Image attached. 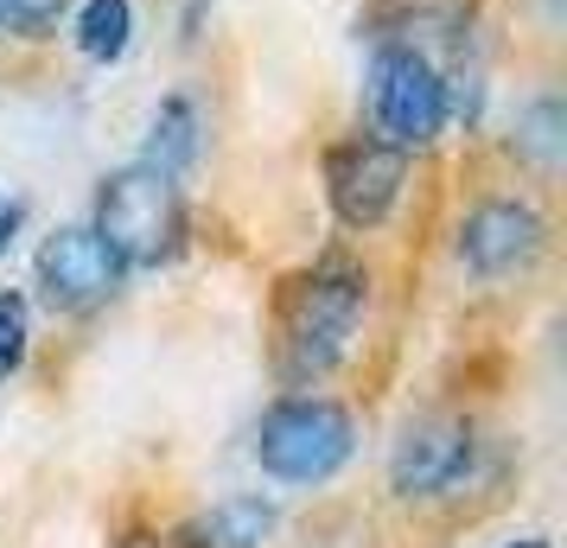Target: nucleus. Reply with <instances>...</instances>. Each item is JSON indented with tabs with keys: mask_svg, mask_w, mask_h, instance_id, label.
<instances>
[{
	"mask_svg": "<svg viewBox=\"0 0 567 548\" xmlns=\"http://www.w3.org/2000/svg\"><path fill=\"white\" fill-rule=\"evenodd\" d=\"M363 300H370V281H363L358 261L326 256L319 268H307L300 281L281 288V339H275V370L281 383L307 390L326 370L344 358V344L358 332Z\"/></svg>",
	"mask_w": 567,
	"mask_h": 548,
	"instance_id": "1",
	"label": "nucleus"
},
{
	"mask_svg": "<svg viewBox=\"0 0 567 548\" xmlns=\"http://www.w3.org/2000/svg\"><path fill=\"white\" fill-rule=\"evenodd\" d=\"M90 230L122 256V268H159V261H173L185 242L179 179H166V173L141 166V159L122 166V173H109L103 192H96V224Z\"/></svg>",
	"mask_w": 567,
	"mask_h": 548,
	"instance_id": "2",
	"label": "nucleus"
},
{
	"mask_svg": "<svg viewBox=\"0 0 567 548\" xmlns=\"http://www.w3.org/2000/svg\"><path fill=\"white\" fill-rule=\"evenodd\" d=\"M358 421L326 395H281L256 427V459L281 485H326L351 466Z\"/></svg>",
	"mask_w": 567,
	"mask_h": 548,
	"instance_id": "3",
	"label": "nucleus"
},
{
	"mask_svg": "<svg viewBox=\"0 0 567 548\" xmlns=\"http://www.w3.org/2000/svg\"><path fill=\"white\" fill-rule=\"evenodd\" d=\"M409 185V147L383 134H351L326 154V205L344 230H377Z\"/></svg>",
	"mask_w": 567,
	"mask_h": 548,
	"instance_id": "4",
	"label": "nucleus"
},
{
	"mask_svg": "<svg viewBox=\"0 0 567 548\" xmlns=\"http://www.w3.org/2000/svg\"><path fill=\"white\" fill-rule=\"evenodd\" d=\"M478 466V434L460 415H421L402 427V441L389 453V492L409 504H434V497L465 492V478Z\"/></svg>",
	"mask_w": 567,
	"mask_h": 548,
	"instance_id": "5",
	"label": "nucleus"
},
{
	"mask_svg": "<svg viewBox=\"0 0 567 548\" xmlns=\"http://www.w3.org/2000/svg\"><path fill=\"white\" fill-rule=\"evenodd\" d=\"M370 103H377V128L395 147H427L446 122V83L414 45H383L377 71H370Z\"/></svg>",
	"mask_w": 567,
	"mask_h": 548,
	"instance_id": "6",
	"label": "nucleus"
},
{
	"mask_svg": "<svg viewBox=\"0 0 567 548\" xmlns=\"http://www.w3.org/2000/svg\"><path fill=\"white\" fill-rule=\"evenodd\" d=\"M548 242V224H542L536 205L523 198H485L460 217V261L478 275V281H504V275H523L529 261L542 256Z\"/></svg>",
	"mask_w": 567,
	"mask_h": 548,
	"instance_id": "7",
	"label": "nucleus"
},
{
	"mask_svg": "<svg viewBox=\"0 0 567 548\" xmlns=\"http://www.w3.org/2000/svg\"><path fill=\"white\" fill-rule=\"evenodd\" d=\"M122 275H128L122 256L90 224L52 230L45 249H39V288L52 300V313H90V307H103L109 293L122 288Z\"/></svg>",
	"mask_w": 567,
	"mask_h": 548,
	"instance_id": "8",
	"label": "nucleus"
},
{
	"mask_svg": "<svg viewBox=\"0 0 567 548\" xmlns=\"http://www.w3.org/2000/svg\"><path fill=\"white\" fill-rule=\"evenodd\" d=\"M275 536V504L256 492H236L224 504H210L205 517H192L179 529V548H261Z\"/></svg>",
	"mask_w": 567,
	"mask_h": 548,
	"instance_id": "9",
	"label": "nucleus"
},
{
	"mask_svg": "<svg viewBox=\"0 0 567 548\" xmlns=\"http://www.w3.org/2000/svg\"><path fill=\"white\" fill-rule=\"evenodd\" d=\"M198 159V103L192 96H166L154 115V128H147V154L141 166H154L166 179H179L185 166Z\"/></svg>",
	"mask_w": 567,
	"mask_h": 548,
	"instance_id": "10",
	"label": "nucleus"
},
{
	"mask_svg": "<svg viewBox=\"0 0 567 548\" xmlns=\"http://www.w3.org/2000/svg\"><path fill=\"white\" fill-rule=\"evenodd\" d=\"M128 32H134V7H128V0H83L78 45L96 58V64H109V58L128 52Z\"/></svg>",
	"mask_w": 567,
	"mask_h": 548,
	"instance_id": "11",
	"label": "nucleus"
},
{
	"mask_svg": "<svg viewBox=\"0 0 567 548\" xmlns=\"http://www.w3.org/2000/svg\"><path fill=\"white\" fill-rule=\"evenodd\" d=\"M516 147L536 159V166H555V159H561V103H555V96H542V103L523 115Z\"/></svg>",
	"mask_w": 567,
	"mask_h": 548,
	"instance_id": "12",
	"label": "nucleus"
},
{
	"mask_svg": "<svg viewBox=\"0 0 567 548\" xmlns=\"http://www.w3.org/2000/svg\"><path fill=\"white\" fill-rule=\"evenodd\" d=\"M27 339H32V313L20 293H0V383L27 364Z\"/></svg>",
	"mask_w": 567,
	"mask_h": 548,
	"instance_id": "13",
	"label": "nucleus"
},
{
	"mask_svg": "<svg viewBox=\"0 0 567 548\" xmlns=\"http://www.w3.org/2000/svg\"><path fill=\"white\" fill-rule=\"evenodd\" d=\"M64 0H0V32H45Z\"/></svg>",
	"mask_w": 567,
	"mask_h": 548,
	"instance_id": "14",
	"label": "nucleus"
},
{
	"mask_svg": "<svg viewBox=\"0 0 567 548\" xmlns=\"http://www.w3.org/2000/svg\"><path fill=\"white\" fill-rule=\"evenodd\" d=\"M20 224H27V205H20V198H0V256L13 249V236H20Z\"/></svg>",
	"mask_w": 567,
	"mask_h": 548,
	"instance_id": "15",
	"label": "nucleus"
},
{
	"mask_svg": "<svg viewBox=\"0 0 567 548\" xmlns=\"http://www.w3.org/2000/svg\"><path fill=\"white\" fill-rule=\"evenodd\" d=\"M511 548H548V542H542V536H523V542H511Z\"/></svg>",
	"mask_w": 567,
	"mask_h": 548,
	"instance_id": "16",
	"label": "nucleus"
}]
</instances>
